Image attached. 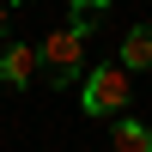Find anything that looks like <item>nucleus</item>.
I'll list each match as a JSON object with an SVG mask.
<instances>
[{
	"label": "nucleus",
	"mask_w": 152,
	"mask_h": 152,
	"mask_svg": "<svg viewBox=\"0 0 152 152\" xmlns=\"http://www.w3.org/2000/svg\"><path fill=\"white\" fill-rule=\"evenodd\" d=\"M6 6H18V0H6Z\"/></svg>",
	"instance_id": "8"
},
{
	"label": "nucleus",
	"mask_w": 152,
	"mask_h": 152,
	"mask_svg": "<svg viewBox=\"0 0 152 152\" xmlns=\"http://www.w3.org/2000/svg\"><path fill=\"white\" fill-rule=\"evenodd\" d=\"M0 31H6V0H0Z\"/></svg>",
	"instance_id": "7"
},
{
	"label": "nucleus",
	"mask_w": 152,
	"mask_h": 152,
	"mask_svg": "<svg viewBox=\"0 0 152 152\" xmlns=\"http://www.w3.org/2000/svg\"><path fill=\"white\" fill-rule=\"evenodd\" d=\"M85 110H91V116H122V110H128V97H134V85H128V73L116 67V61H104V67H91L85 73Z\"/></svg>",
	"instance_id": "2"
},
{
	"label": "nucleus",
	"mask_w": 152,
	"mask_h": 152,
	"mask_svg": "<svg viewBox=\"0 0 152 152\" xmlns=\"http://www.w3.org/2000/svg\"><path fill=\"white\" fill-rule=\"evenodd\" d=\"M122 73H146L152 67V24H134L128 37H122V61H116Z\"/></svg>",
	"instance_id": "4"
},
{
	"label": "nucleus",
	"mask_w": 152,
	"mask_h": 152,
	"mask_svg": "<svg viewBox=\"0 0 152 152\" xmlns=\"http://www.w3.org/2000/svg\"><path fill=\"white\" fill-rule=\"evenodd\" d=\"M104 18V0H73V24L67 31H79V37H91V24Z\"/></svg>",
	"instance_id": "6"
},
{
	"label": "nucleus",
	"mask_w": 152,
	"mask_h": 152,
	"mask_svg": "<svg viewBox=\"0 0 152 152\" xmlns=\"http://www.w3.org/2000/svg\"><path fill=\"white\" fill-rule=\"evenodd\" d=\"M37 73H49V85H79V79H85V37L67 31V24H61L55 37H43Z\"/></svg>",
	"instance_id": "1"
},
{
	"label": "nucleus",
	"mask_w": 152,
	"mask_h": 152,
	"mask_svg": "<svg viewBox=\"0 0 152 152\" xmlns=\"http://www.w3.org/2000/svg\"><path fill=\"white\" fill-rule=\"evenodd\" d=\"M116 152H152V128L134 122V116H122L116 122Z\"/></svg>",
	"instance_id": "5"
},
{
	"label": "nucleus",
	"mask_w": 152,
	"mask_h": 152,
	"mask_svg": "<svg viewBox=\"0 0 152 152\" xmlns=\"http://www.w3.org/2000/svg\"><path fill=\"white\" fill-rule=\"evenodd\" d=\"M0 79L6 85H31L37 79V49L31 43H6L0 49Z\"/></svg>",
	"instance_id": "3"
}]
</instances>
